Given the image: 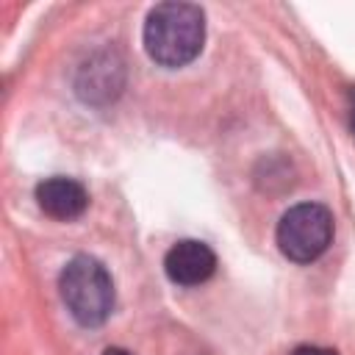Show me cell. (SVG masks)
Returning a JSON list of instances; mask_svg holds the SVG:
<instances>
[{
  "instance_id": "cell-2",
  "label": "cell",
  "mask_w": 355,
  "mask_h": 355,
  "mask_svg": "<svg viewBox=\"0 0 355 355\" xmlns=\"http://www.w3.org/2000/svg\"><path fill=\"white\" fill-rule=\"evenodd\" d=\"M58 288L67 311L83 327L103 324L114 311V280L108 269L92 255H75L61 269Z\"/></svg>"
},
{
  "instance_id": "cell-8",
  "label": "cell",
  "mask_w": 355,
  "mask_h": 355,
  "mask_svg": "<svg viewBox=\"0 0 355 355\" xmlns=\"http://www.w3.org/2000/svg\"><path fill=\"white\" fill-rule=\"evenodd\" d=\"M103 355H130V352H125V349H116V347H111V349H105Z\"/></svg>"
},
{
  "instance_id": "cell-3",
  "label": "cell",
  "mask_w": 355,
  "mask_h": 355,
  "mask_svg": "<svg viewBox=\"0 0 355 355\" xmlns=\"http://www.w3.org/2000/svg\"><path fill=\"white\" fill-rule=\"evenodd\" d=\"M275 239L288 261L311 263L333 241V214L319 202H300L280 216Z\"/></svg>"
},
{
  "instance_id": "cell-6",
  "label": "cell",
  "mask_w": 355,
  "mask_h": 355,
  "mask_svg": "<svg viewBox=\"0 0 355 355\" xmlns=\"http://www.w3.org/2000/svg\"><path fill=\"white\" fill-rule=\"evenodd\" d=\"M291 355H336V349H327V347H313V344H302V347H297Z\"/></svg>"
},
{
  "instance_id": "cell-1",
  "label": "cell",
  "mask_w": 355,
  "mask_h": 355,
  "mask_svg": "<svg viewBox=\"0 0 355 355\" xmlns=\"http://www.w3.org/2000/svg\"><path fill=\"white\" fill-rule=\"evenodd\" d=\"M205 42V14L194 3H161L144 19V50L166 69L191 64Z\"/></svg>"
},
{
  "instance_id": "cell-4",
  "label": "cell",
  "mask_w": 355,
  "mask_h": 355,
  "mask_svg": "<svg viewBox=\"0 0 355 355\" xmlns=\"http://www.w3.org/2000/svg\"><path fill=\"white\" fill-rule=\"evenodd\" d=\"M164 272L178 286H200L216 272V255L205 241L183 239L169 247L164 258Z\"/></svg>"
},
{
  "instance_id": "cell-7",
  "label": "cell",
  "mask_w": 355,
  "mask_h": 355,
  "mask_svg": "<svg viewBox=\"0 0 355 355\" xmlns=\"http://www.w3.org/2000/svg\"><path fill=\"white\" fill-rule=\"evenodd\" d=\"M349 125H352V130H355V86H352V92H349Z\"/></svg>"
},
{
  "instance_id": "cell-5",
  "label": "cell",
  "mask_w": 355,
  "mask_h": 355,
  "mask_svg": "<svg viewBox=\"0 0 355 355\" xmlns=\"http://www.w3.org/2000/svg\"><path fill=\"white\" fill-rule=\"evenodd\" d=\"M36 202L47 216H53L58 222H72L86 211L89 194L78 180L55 175L36 186Z\"/></svg>"
}]
</instances>
